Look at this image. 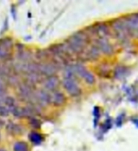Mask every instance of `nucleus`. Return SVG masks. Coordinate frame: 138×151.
<instances>
[{"instance_id":"obj_1","label":"nucleus","mask_w":138,"mask_h":151,"mask_svg":"<svg viewBox=\"0 0 138 151\" xmlns=\"http://www.w3.org/2000/svg\"><path fill=\"white\" fill-rule=\"evenodd\" d=\"M88 35L84 31L76 32L65 42V45L71 53H82L88 44Z\"/></svg>"},{"instance_id":"obj_2","label":"nucleus","mask_w":138,"mask_h":151,"mask_svg":"<svg viewBox=\"0 0 138 151\" xmlns=\"http://www.w3.org/2000/svg\"><path fill=\"white\" fill-rule=\"evenodd\" d=\"M112 28L116 33L117 40L125 45L128 42V36H129V34L127 32L124 22L120 20V19H116V20L112 22Z\"/></svg>"},{"instance_id":"obj_3","label":"nucleus","mask_w":138,"mask_h":151,"mask_svg":"<svg viewBox=\"0 0 138 151\" xmlns=\"http://www.w3.org/2000/svg\"><path fill=\"white\" fill-rule=\"evenodd\" d=\"M123 22L129 36L138 38V13H134L125 17Z\"/></svg>"},{"instance_id":"obj_4","label":"nucleus","mask_w":138,"mask_h":151,"mask_svg":"<svg viewBox=\"0 0 138 151\" xmlns=\"http://www.w3.org/2000/svg\"><path fill=\"white\" fill-rule=\"evenodd\" d=\"M74 72L77 73L80 78H82L84 79V81L89 85L94 84L95 81H96L94 75L90 72L89 70L85 68L82 64H80V63L75 64L74 65Z\"/></svg>"},{"instance_id":"obj_5","label":"nucleus","mask_w":138,"mask_h":151,"mask_svg":"<svg viewBox=\"0 0 138 151\" xmlns=\"http://www.w3.org/2000/svg\"><path fill=\"white\" fill-rule=\"evenodd\" d=\"M63 86L65 89V91L72 96H78L80 93V89L78 86V84L76 83L75 79L64 78L63 80Z\"/></svg>"},{"instance_id":"obj_6","label":"nucleus","mask_w":138,"mask_h":151,"mask_svg":"<svg viewBox=\"0 0 138 151\" xmlns=\"http://www.w3.org/2000/svg\"><path fill=\"white\" fill-rule=\"evenodd\" d=\"M38 72L41 76H46L47 78L55 76L57 72V66L52 63H45L38 65Z\"/></svg>"},{"instance_id":"obj_7","label":"nucleus","mask_w":138,"mask_h":151,"mask_svg":"<svg viewBox=\"0 0 138 151\" xmlns=\"http://www.w3.org/2000/svg\"><path fill=\"white\" fill-rule=\"evenodd\" d=\"M96 46L100 53H103L105 55H111L113 53V47L107 41V39H99L98 38V39L96 40Z\"/></svg>"},{"instance_id":"obj_8","label":"nucleus","mask_w":138,"mask_h":151,"mask_svg":"<svg viewBox=\"0 0 138 151\" xmlns=\"http://www.w3.org/2000/svg\"><path fill=\"white\" fill-rule=\"evenodd\" d=\"M93 32L98 36L99 39H106L107 36L110 34V29L104 23H98L97 25L93 26Z\"/></svg>"},{"instance_id":"obj_9","label":"nucleus","mask_w":138,"mask_h":151,"mask_svg":"<svg viewBox=\"0 0 138 151\" xmlns=\"http://www.w3.org/2000/svg\"><path fill=\"white\" fill-rule=\"evenodd\" d=\"M58 85H59V78H57L56 76H52V77L46 78L44 81V87L46 88V91L55 90Z\"/></svg>"},{"instance_id":"obj_10","label":"nucleus","mask_w":138,"mask_h":151,"mask_svg":"<svg viewBox=\"0 0 138 151\" xmlns=\"http://www.w3.org/2000/svg\"><path fill=\"white\" fill-rule=\"evenodd\" d=\"M36 99L41 104H48L51 102V96L46 90H40L36 93Z\"/></svg>"},{"instance_id":"obj_11","label":"nucleus","mask_w":138,"mask_h":151,"mask_svg":"<svg viewBox=\"0 0 138 151\" xmlns=\"http://www.w3.org/2000/svg\"><path fill=\"white\" fill-rule=\"evenodd\" d=\"M84 53H85V58H86L88 60H95L98 59L99 56H100V52H99V50L97 48L96 45L91 46L90 48H88L86 51H85Z\"/></svg>"},{"instance_id":"obj_12","label":"nucleus","mask_w":138,"mask_h":151,"mask_svg":"<svg viewBox=\"0 0 138 151\" xmlns=\"http://www.w3.org/2000/svg\"><path fill=\"white\" fill-rule=\"evenodd\" d=\"M64 100H65V96L61 92L56 91L51 96V103H53L55 106L63 105L64 103Z\"/></svg>"},{"instance_id":"obj_13","label":"nucleus","mask_w":138,"mask_h":151,"mask_svg":"<svg viewBox=\"0 0 138 151\" xmlns=\"http://www.w3.org/2000/svg\"><path fill=\"white\" fill-rule=\"evenodd\" d=\"M28 138H30V140L31 141V143L34 144V145H40V144H42L43 140H44L42 135L40 133H37V132H35V131L31 132V133L30 134V136H28Z\"/></svg>"},{"instance_id":"obj_14","label":"nucleus","mask_w":138,"mask_h":151,"mask_svg":"<svg viewBox=\"0 0 138 151\" xmlns=\"http://www.w3.org/2000/svg\"><path fill=\"white\" fill-rule=\"evenodd\" d=\"M7 129L13 134H19L22 132V127L19 125L13 124V123H9V125L7 126Z\"/></svg>"},{"instance_id":"obj_15","label":"nucleus","mask_w":138,"mask_h":151,"mask_svg":"<svg viewBox=\"0 0 138 151\" xmlns=\"http://www.w3.org/2000/svg\"><path fill=\"white\" fill-rule=\"evenodd\" d=\"M14 151H28V146L25 142H17L13 145Z\"/></svg>"},{"instance_id":"obj_16","label":"nucleus","mask_w":138,"mask_h":151,"mask_svg":"<svg viewBox=\"0 0 138 151\" xmlns=\"http://www.w3.org/2000/svg\"><path fill=\"white\" fill-rule=\"evenodd\" d=\"M4 103L6 104V107L9 108L11 110H12L13 108H15V107H16V106H15V104H16L15 99H14L13 97H12V96H6V97H5V99H4Z\"/></svg>"},{"instance_id":"obj_17","label":"nucleus","mask_w":138,"mask_h":151,"mask_svg":"<svg viewBox=\"0 0 138 151\" xmlns=\"http://www.w3.org/2000/svg\"><path fill=\"white\" fill-rule=\"evenodd\" d=\"M125 74V68L124 66H118L116 68V78H121Z\"/></svg>"},{"instance_id":"obj_18","label":"nucleus","mask_w":138,"mask_h":151,"mask_svg":"<svg viewBox=\"0 0 138 151\" xmlns=\"http://www.w3.org/2000/svg\"><path fill=\"white\" fill-rule=\"evenodd\" d=\"M30 125L34 127V129H40L41 127V123L40 121L38 119H35V118H31V119L30 120Z\"/></svg>"},{"instance_id":"obj_19","label":"nucleus","mask_w":138,"mask_h":151,"mask_svg":"<svg viewBox=\"0 0 138 151\" xmlns=\"http://www.w3.org/2000/svg\"><path fill=\"white\" fill-rule=\"evenodd\" d=\"M9 109L5 106L0 105V116H8L9 115Z\"/></svg>"},{"instance_id":"obj_20","label":"nucleus","mask_w":138,"mask_h":151,"mask_svg":"<svg viewBox=\"0 0 138 151\" xmlns=\"http://www.w3.org/2000/svg\"><path fill=\"white\" fill-rule=\"evenodd\" d=\"M3 124H4V123H3V121H2V120H0V127H1V126H3Z\"/></svg>"},{"instance_id":"obj_21","label":"nucleus","mask_w":138,"mask_h":151,"mask_svg":"<svg viewBox=\"0 0 138 151\" xmlns=\"http://www.w3.org/2000/svg\"><path fill=\"white\" fill-rule=\"evenodd\" d=\"M0 151H6V150H5V149H0Z\"/></svg>"}]
</instances>
